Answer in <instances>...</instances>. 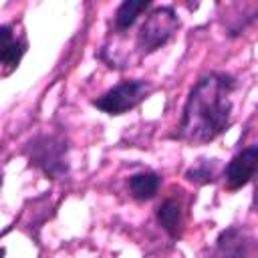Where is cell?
<instances>
[{"mask_svg": "<svg viewBox=\"0 0 258 258\" xmlns=\"http://www.w3.org/2000/svg\"><path fill=\"white\" fill-rule=\"evenodd\" d=\"M216 250L222 258H258V238L244 228L232 226L220 232Z\"/></svg>", "mask_w": 258, "mask_h": 258, "instance_id": "8992f818", "label": "cell"}, {"mask_svg": "<svg viewBox=\"0 0 258 258\" xmlns=\"http://www.w3.org/2000/svg\"><path fill=\"white\" fill-rule=\"evenodd\" d=\"M151 6L149 0H125L117 6L115 10V16H113V26L117 32H123V30H129L141 12H145L147 8Z\"/></svg>", "mask_w": 258, "mask_h": 258, "instance_id": "30bf717a", "label": "cell"}, {"mask_svg": "<svg viewBox=\"0 0 258 258\" xmlns=\"http://www.w3.org/2000/svg\"><path fill=\"white\" fill-rule=\"evenodd\" d=\"M155 218L159 226L169 234V238L177 240L181 236V204L175 198H165L157 206Z\"/></svg>", "mask_w": 258, "mask_h": 258, "instance_id": "ba28073f", "label": "cell"}, {"mask_svg": "<svg viewBox=\"0 0 258 258\" xmlns=\"http://www.w3.org/2000/svg\"><path fill=\"white\" fill-rule=\"evenodd\" d=\"M127 185H129V194L133 200L145 202L157 194V189L161 185V177L155 171H139V173H133L129 177Z\"/></svg>", "mask_w": 258, "mask_h": 258, "instance_id": "9c48e42d", "label": "cell"}, {"mask_svg": "<svg viewBox=\"0 0 258 258\" xmlns=\"http://www.w3.org/2000/svg\"><path fill=\"white\" fill-rule=\"evenodd\" d=\"M236 77L212 71L196 81L181 109V119L171 135L189 145H206L232 125V93Z\"/></svg>", "mask_w": 258, "mask_h": 258, "instance_id": "6da1fadb", "label": "cell"}, {"mask_svg": "<svg viewBox=\"0 0 258 258\" xmlns=\"http://www.w3.org/2000/svg\"><path fill=\"white\" fill-rule=\"evenodd\" d=\"M24 155L28 163L40 169L46 177L60 179L69 173V145L67 139L54 133L34 135L24 145Z\"/></svg>", "mask_w": 258, "mask_h": 258, "instance_id": "7a4b0ae2", "label": "cell"}, {"mask_svg": "<svg viewBox=\"0 0 258 258\" xmlns=\"http://www.w3.org/2000/svg\"><path fill=\"white\" fill-rule=\"evenodd\" d=\"M2 32V48H0V60L4 64V71L10 73L12 69L18 67L20 58L26 52V40L22 36H16V32H12L10 24H2L0 28Z\"/></svg>", "mask_w": 258, "mask_h": 258, "instance_id": "52a82bcc", "label": "cell"}, {"mask_svg": "<svg viewBox=\"0 0 258 258\" xmlns=\"http://www.w3.org/2000/svg\"><path fill=\"white\" fill-rule=\"evenodd\" d=\"M216 159H200L196 165H191L187 171H185V179L189 183H196V185H206V183H214L216 181Z\"/></svg>", "mask_w": 258, "mask_h": 258, "instance_id": "8fae6325", "label": "cell"}, {"mask_svg": "<svg viewBox=\"0 0 258 258\" xmlns=\"http://www.w3.org/2000/svg\"><path fill=\"white\" fill-rule=\"evenodd\" d=\"M258 173V145H248L240 149L224 167V179L226 187L230 191H236L250 183Z\"/></svg>", "mask_w": 258, "mask_h": 258, "instance_id": "5b68a950", "label": "cell"}, {"mask_svg": "<svg viewBox=\"0 0 258 258\" xmlns=\"http://www.w3.org/2000/svg\"><path fill=\"white\" fill-rule=\"evenodd\" d=\"M153 87L145 79H127L105 91L101 97L93 99V107L107 115H123L131 109H135L141 101H145L151 95Z\"/></svg>", "mask_w": 258, "mask_h": 258, "instance_id": "277c9868", "label": "cell"}, {"mask_svg": "<svg viewBox=\"0 0 258 258\" xmlns=\"http://www.w3.org/2000/svg\"><path fill=\"white\" fill-rule=\"evenodd\" d=\"M179 28V16L173 6H155L143 20L139 32H137V50L141 54H151L163 44L169 42V38Z\"/></svg>", "mask_w": 258, "mask_h": 258, "instance_id": "3957f363", "label": "cell"}]
</instances>
